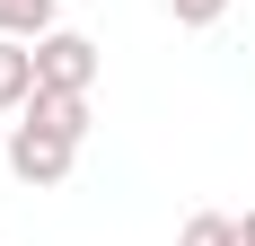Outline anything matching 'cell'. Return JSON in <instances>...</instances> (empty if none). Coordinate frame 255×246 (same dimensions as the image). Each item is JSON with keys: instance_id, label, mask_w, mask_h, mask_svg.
<instances>
[{"instance_id": "cell-6", "label": "cell", "mask_w": 255, "mask_h": 246, "mask_svg": "<svg viewBox=\"0 0 255 246\" xmlns=\"http://www.w3.org/2000/svg\"><path fill=\"white\" fill-rule=\"evenodd\" d=\"M176 246H238V220L229 211H194V220L176 229Z\"/></svg>"}, {"instance_id": "cell-4", "label": "cell", "mask_w": 255, "mask_h": 246, "mask_svg": "<svg viewBox=\"0 0 255 246\" xmlns=\"http://www.w3.org/2000/svg\"><path fill=\"white\" fill-rule=\"evenodd\" d=\"M44 79H35V44H18V35H0V115H26V97H35Z\"/></svg>"}, {"instance_id": "cell-8", "label": "cell", "mask_w": 255, "mask_h": 246, "mask_svg": "<svg viewBox=\"0 0 255 246\" xmlns=\"http://www.w3.org/2000/svg\"><path fill=\"white\" fill-rule=\"evenodd\" d=\"M238 246H255V211H247V220H238Z\"/></svg>"}, {"instance_id": "cell-1", "label": "cell", "mask_w": 255, "mask_h": 246, "mask_svg": "<svg viewBox=\"0 0 255 246\" xmlns=\"http://www.w3.org/2000/svg\"><path fill=\"white\" fill-rule=\"evenodd\" d=\"M0 158H9V176L18 185H35V194H53L62 176L79 167V141H62V132H44V123H9V141H0Z\"/></svg>"}, {"instance_id": "cell-3", "label": "cell", "mask_w": 255, "mask_h": 246, "mask_svg": "<svg viewBox=\"0 0 255 246\" xmlns=\"http://www.w3.org/2000/svg\"><path fill=\"white\" fill-rule=\"evenodd\" d=\"M26 123H44V132H62V141H88V97H79V88H35V97H26Z\"/></svg>"}, {"instance_id": "cell-2", "label": "cell", "mask_w": 255, "mask_h": 246, "mask_svg": "<svg viewBox=\"0 0 255 246\" xmlns=\"http://www.w3.org/2000/svg\"><path fill=\"white\" fill-rule=\"evenodd\" d=\"M97 71H106V53L88 44L79 26L35 35V79H44V88H79V97H88V88H97Z\"/></svg>"}, {"instance_id": "cell-7", "label": "cell", "mask_w": 255, "mask_h": 246, "mask_svg": "<svg viewBox=\"0 0 255 246\" xmlns=\"http://www.w3.org/2000/svg\"><path fill=\"white\" fill-rule=\"evenodd\" d=\"M167 18H176V26H220L229 0H167Z\"/></svg>"}, {"instance_id": "cell-5", "label": "cell", "mask_w": 255, "mask_h": 246, "mask_svg": "<svg viewBox=\"0 0 255 246\" xmlns=\"http://www.w3.org/2000/svg\"><path fill=\"white\" fill-rule=\"evenodd\" d=\"M53 9H62V0H0V35H18V44H35V35H53Z\"/></svg>"}]
</instances>
